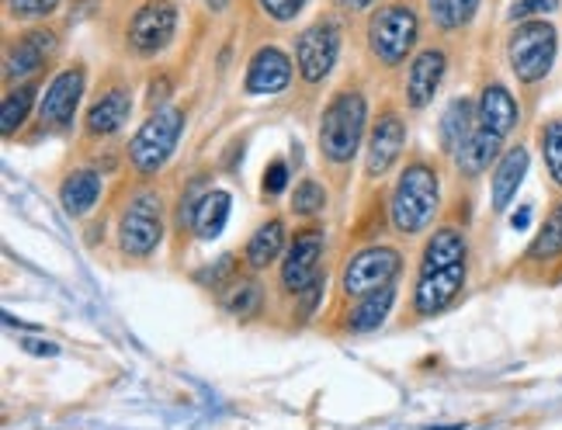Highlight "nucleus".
<instances>
[{"instance_id": "1", "label": "nucleus", "mask_w": 562, "mask_h": 430, "mask_svg": "<svg viewBox=\"0 0 562 430\" xmlns=\"http://www.w3.org/2000/svg\"><path fill=\"white\" fill-rule=\"evenodd\" d=\"M441 205V181L435 174V167L427 163H406L403 174L396 178L393 199H389V219L393 229L403 236H417L430 223H435Z\"/></svg>"}, {"instance_id": "2", "label": "nucleus", "mask_w": 562, "mask_h": 430, "mask_svg": "<svg viewBox=\"0 0 562 430\" xmlns=\"http://www.w3.org/2000/svg\"><path fill=\"white\" fill-rule=\"evenodd\" d=\"M364 122H369V101L361 91H340L319 118V149L334 163L355 160L364 139Z\"/></svg>"}, {"instance_id": "3", "label": "nucleus", "mask_w": 562, "mask_h": 430, "mask_svg": "<svg viewBox=\"0 0 562 430\" xmlns=\"http://www.w3.org/2000/svg\"><path fill=\"white\" fill-rule=\"evenodd\" d=\"M555 53H559V32L546 18L521 21L507 38V63L521 83H542L555 67Z\"/></svg>"}, {"instance_id": "4", "label": "nucleus", "mask_w": 562, "mask_h": 430, "mask_svg": "<svg viewBox=\"0 0 562 430\" xmlns=\"http://www.w3.org/2000/svg\"><path fill=\"white\" fill-rule=\"evenodd\" d=\"M181 133H184V112H181V108L178 104L157 108V112L139 125V133L133 136V143H128V163H133L136 174H143V178L157 174V170L170 157H175Z\"/></svg>"}, {"instance_id": "5", "label": "nucleus", "mask_w": 562, "mask_h": 430, "mask_svg": "<svg viewBox=\"0 0 562 430\" xmlns=\"http://www.w3.org/2000/svg\"><path fill=\"white\" fill-rule=\"evenodd\" d=\"M417 35H420V18L406 4L379 8V14L369 21V49L375 53L379 63H385V67H400V63H406V56L417 46Z\"/></svg>"}, {"instance_id": "6", "label": "nucleus", "mask_w": 562, "mask_h": 430, "mask_svg": "<svg viewBox=\"0 0 562 430\" xmlns=\"http://www.w3.org/2000/svg\"><path fill=\"white\" fill-rule=\"evenodd\" d=\"M164 244V205L157 191H139L119 223V247L128 257H149Z\"/></svg>"}, {"instance_id": "7", "label": "nucleus", "mask_w": 562, "mask_h": 430, "mask_svg": "<svg viewBox=\"0 0 562 430\" xmlns=\"http://www.w3.org/2000/svg\"><path fill=\"white\" fill-rule=\"evenodd\" d=\"M403 268V257L393 247H364L344 268V292L364 298L385 285H396V274Z\"/></svg>"}, {"instance_id": "8", "label": "nucleus", "mask_w": 562, "mask_h": 430, "mask_svg": "<svg viewBox=\"0 0 562 430\" xmlns=\"http://www.w3.org/2000/svg\"><path fill=\"white\" fill-rule=\"evenodd\" d=\"M465 261H451V264H420V278L414 288V309L417 316H438L459 298L465 288Z\"/></svg>"}, {"instance_id": "9", "label": "nucleus", "mask_w": 562, "mask_h": 430, "mask_svg": "<svg viewBox=\"0 0 562 430\" xmlns=\"http://www.w3.org/2000/svg\"><path fill=\"white\" fill-rule=\"evenodd\" d=\"M178 32V8L170 0H149L128 21V46L136 56H157Z\"/></svg>"}, {"instance_id": "10", "label": "nucleus", "mask_w": 562, "mask_h": 430, "mask_svg": "<svg viewBox=\"0 0 562 430\" xmlns=\"http://www.w3.org/2000/svg\"><path fill=\"white\" fill-rule=\"evenodd\" d=\"M337 56H340V32L334 21H316L295 42V63L306 83H319L323 77H330Z\"/></svg>"}, {"instance_id": "11", "label": "nucleus", "mask_w": 562, "mask_h": 430, "mask_svg": "<svg viewBox=\"0 0 562 430\" xmlns=\"http://www.w3.org/2000/svg\"><path fill=\"white\" fill-rule=\"evenodd\" d=\"M323 233L319 229H302L295 233V240L292 247L285 250V261H281V288L299 295L302 288H306L313 278L319 274L316 264H319V257H323Z\"/></svg>"}, {"instance_id": "12", "label": "nucleus", "mask_w": 562, "mask_h": 430, "mask_svg": "<svg viewBox=\"0 0 562 430\" xmlns=\"http://www.w3.org/2000/svg\"><path fill=\"white\" fill-rule=\"evenodd\" d=\"M83 70L80 67H70V70H63L53 83H49V91L42 94L38 101V118L42 125H49V128H67L74 122V112H77V104L83 98Z\"/></svg>"}, {"instance_id": "13", "label": "nucleus", "mask_w": 562, "mask_h": 430, "mask_svg": "<svg viewBox=\"0 0 562 430\" xmlns=\"http://www.w3.org/2000/svg\"><path fill=\"white\" fill-rule=\"evenodd\" d=\"M53 53H56V35L49 29H35L29 35H21L14 46L8 49V59H4L8 83H18V80L32 77L35 70H42Z\"/></svg>"}, {"instance_id": "14", "label": "nucleus", "mask_w": 562, "mask_h": 430, "mask_svg": "<svg viewBox=\"0 0 562 430\" xmlns=\"http://www.w3.org/2000/svg\"><path fill=\"white\" fill-rule=\"evenodd\" d=\"M247 94L261 98V94H281L292 83V59L274 49V46H265L257 49L250 67H247Z\"/></svg>"}, {"instance_id": "15", "label": "nucleus", "mask_w": 562, "mask_h": 430, "mask_svg": "<svg viewBox=\"0 0 562 430\" xmlns=\"http://www.w3.org/2000/svg\"><path fill=\"white\" fill-rule=\"evenodd\" d=\"M445 70H448V59L441 49H424L414 56V63H409L406 70V101L409 108H427L430 101H435L441 80H445Z\"/></svg>"}, {"instance_id": "16", "label": "nucleus", "mask_w": 562, "mask_h": 430, "mask_svg": "<svg viewBox=\"0 0 562 430\" xmlns=\"http://www.w3.org/2000/svg\"><path fill=\"white\" fill-rule=\"evenodd\" d=\"M403 143H406V125L400 115H382L379 125L372 128V139H369V163H364V170H369V178H382L389 167H393L403 154Z\"/></svg>"}, {"instance_id": "17", "label": "nucleus", "mask_w": 562, "mask_h": 430, "mask_svg": "<svg viewBox=\"0 0 562 430\" xmlns=\"http://www.w3.org/2000/svg\"><path fill=\"white\" fill-rule=\"evenodd\" d=\"M517 115H521V108H517L514 94L504 88V83H486L480 94V104H475V125L490 128L496 136H510V128L517 125Z\"/></svg>"}, {"instance_id": "18", "label": "nucleus", "mask_w": 562, "mask_h": 430, "mask_svg": "<svg viewBox=\"0 0 562 430\" xmlns=\"http://www.w3.org/2000/svg\"><path fill=\"white\" fill-rule=\"evenodd\" d=\"M528 149L525 146H514L507 154L496 160V170H493V208L496 212H507L517 199V191H521L525 178H528Z\"/></svg>"}, {"instance_id": "19", "label": "nucleus", "mask_w": 562, "mask_h": 430, "mask_svg": "<svg viewBox=\"0 0 562 430\" xmlns=\"http://www.w3.org/2000/svg\"><path fill=\"white\" fill-rule=\"evenodd\" d=\"M128 112H133V94H128L125 88H115V91L101 94L91 104L88 118H83V125H88V136H94V139L115 136L119 128L128 122Z\"/></svg>"}, {"instance_id": "20", "label": "nucleus", "mask_w": 562, "mask_h": 430, "mask_svg": "<svg viewBox=\"0 0 562 430\" xmlns=\"http://www.w3.org/2000/svg\"><path fill=\"white\" fill-rule=\"evenodd\" d=\"M501 149H504V136H496V133H490V128L475 125L472 136L459 146V154H456L459 170H462V174H469V178L483 174L490 163L501 160Z\"/></svg>"}, {"instance_id": "21", "label": "nucleus", "mask_w": 562, "mask_h": 430, "mask_svg": "<svg viewBox=\"0 0 562 430\" xmlns=\"http://www.w3.org/2000/svg\"><path fill=\"white\" fill-rule=\"evenodd\" d=\"M101 199V174L94 167H80L74 174L63 181L59 188V202H63V212L80 219V215H88Z\"/></svg>"}, {"instance_id": "22", "label": "nucleus", "mask_w": 562, "mask_h": 430, "mask_svg": "<svg viewBox=\"0 0 562 430\" xmlns=\"http://www.w3.org/2000/svg\"><path fill=\"white\" fill-rule=\"evenodd\" d=\"M393 303H396V285H385L372 295H364L348 319L351 333H375L389 319V313H393Z\"/></svg>"}, {"instance_id": "23", "label": "nucleus", "mask_w": 562, "mask_h": 430, "mask_svg": "<svg viewBox=\"0 0 562 430\" xmlns=\"http://www.w3.org/2000/svg\"><path fill=\"white\" fill-rule=\"evenodd\" d=\"M281 250H285V226H281V219H268L265 226H257L247 240V264L261 271L278 261Z\"/></svg>"}, {"instance_id": "24", "label": "nucleus", "mask_w": 562, "mask_h": 430, "mask_svg": "<svg viewBox=\"0 0 562 430\" xmlns=\"http://www.w3.org/2000/svg\"><path fill=\"white\" fill-rule=\"evenodd\" d=\"M475 128V104L469 98H456L441 115V146L448 154H459V146L472 136Z\"/></svg>"}, {"instance_id": "25", "label": "nucleus", "mask_w": 562, "mask_h": 430, "mask_svg": "<svg viewBox=\"0 0 562 430\" xmlns=\"http://www.w3.org/2000/svg\"><path fill=\"white\" fill-rule=\"evenodd\" d=\"M229 208H233L229 191H209L205 202L199 205V215H194V236L199 240H215L226 229Z\"/></svg>"}, {"instance_id": "26", "label": "nucleus", "mask_w": 562, "mask_h": 430, "mask_svg": "<svg viewBox=\"0 0 562 430\" xmlns=\"http://www.w3.org/2000/svg\"><path fill=\"white\" fill-rule=\"evenodd\" d=\"M265 306V292L254 278H236V282L223 292V309L236 319H250Z\"/></svg>"}, {"instance_id": "27", "label": "nucleus", "mask_w": 562, "mask_h": 430, "mask_svg": "<svg viewBox=\"0 0 562 430\" xmlns=\"http://www.w3.org/2000/svg\"><path fill=\"white\" fill-rule=\"evenodd\" d=\"M483 0H427V11L441 32H459L475 18Z\"/></svg>"}, {"instance_id": "28", "label": "nucleus", "mask_w": 562, "mask_h": 430, "mask_svg": "<svg viewBox=\"0 0 562 430\" xmlns=\"http://www.w3.org/2000/svg\"><path fill=\"white\" fill-rule=\"evenodd\" d=\"M32 101H35V83H21V88H14V91L4 98V112H0V133H4L8 139L18 133L21 125L29 122Z\"/></svg>"}, {"instance_id": "29", "label": "nucleus", "mask_w": 562, "mask_h": 430, "mask_svg": "<svg viewBox=\"0 0 562 430\" xmlns=\"http://www.w3.org/2000/svg\"><path fill=\"white\" fill-rule=\"evenodd\" d=\"M559 253H562V202L555 205L549 223L542 226V233H538L535 244L528 247L531 261H552V257H559Z\"/></svg>"}, {"instance_id": "30", "label": "nucleus", "mask_w": 562, "mask_h": 430, "mask_svg": "<svg viewBox=\"0 0 562 430\" xmlns=\"http://www.w3.org/2000/svg\"><path fill=\"white\" fill-rule=\"evenodd\" d=\"M542 157H546L549 178L562 188V118L546 122V128H542Z\"/></svg>"}, {"instance_id": "31", "label": "nucleus", "mask_w": 562, "mask_h": 430, "mask_svg": "<svg viewBox=\"0 0 562 430\" xmlns=\"http://www.w3.org/2000/svg\"><path fill=\"white\" fill-rule=\"evenodd\" d=\"M323 205H327V191H323V184L302 181L295 188V195H292V212L295 215H316V212H323Z\"/></svg>"}, {"instance_id": "32", "label": "nucleus", "mask_w": 562, "mask_h": 430, "mask_svg": "<svg viewBox=\"0 0 562 430\" xmlns=\"http://www.w3.org/2000/svg\"><path fill=\"white\" fill-rule=\"evenodd\" d=\"M209 191H212V188H209L205 178H194V181L184 188L181 205H178V223H181V226H194V215H199V205L205 202Z\"/></svg>"}, {"instance_id": "33", "label": "nucleus", "mask_w": 562, "mask_h": 430, "mask_svg": "<svg viewBox=\"0 0 562 430\" xmlns=\"http://www.w3.org/2000/svg\"><path fill=\"white\" fill-rule=\"evenodd\" d=\"M555 11H559V0H514L510 21H531V18H546Z\"/></svg>"}, {"instance_id": "34", "label": "nucleus", "mask_w": 562, "mask_h": 430, "mask_svg": "<svg viewBox=\"0 0 562 430\" xmlns=\"http://www.w3.org/2000/svg\"><path fill=\"white\" fill-rule=\"evenodd\" d=\"M59 8V0H8V11L14 18H46Z\"/></svg>"}, {"instance_id": "35", "label": "nucleus", "mask_w": 562, "mask_h": 430, "mask_svg": "<svg viewBox=\"0 0 562 430\" xmlns=\"http://www.w3.org/2000/svg\"><path fill=\"white\" fill-rule=\"evenodd\" d=\"M261 188H265V195H268V199L281 195V191L289 188V167L281 163V160H274V163L265 170V181H261Z\"/></svg>"}, {"instance_id": "36", "label": "nucleus", "mask_w": 562, "mask_h": 430, "mask_svg": "<svg viewBox=\"0 0 562 430\" xmlns=\"http://www.w3.org/2000/svg\"><path fill=\"white\" fill-rule=\"evenodd\" d=\"M257 4H261L265 14H271L274 21H292L302 8H306V0H257Z\"/></svg>"}, {"instance_id": "37", "label": "nucleus", "mask_w": 562, "mask_h": 430, "mask_svg": "<svg viewBox=\"0 0 562 430\" xmlns=\"http://www.w3.org/2000/svg\"><path fill=\"white\" fill-rule=\"evenodd\" d=\"M323 288H327V278L323 274H316L313 282L299 292V298H302V316H313L316 309H319V298H323Z\"/></svg>"}, {"instance_id": "38", "label": "nucleus", "mask_w": 562, "mask_h": 430, "mask_svg": "<svg viewBox=\"0 0 562 430\" xmlns=\"http://www.w3.org/2000/svg\"><path fill=\"white\" fill-rule=\"evenodd\" d=\"M21 351H29V354H35V358H56V354H59L56 343H49V340H35V337H25V340H21Z\"/></svg>"}, {"instance_id": "39", "label": "nucleus", "mask_w": 562, "mask_h": 430, "mask_svg": "<svg viewBox=\"0 0 562 430\" xmlns=\"http://www.w3.org/2000/svg\"><path fill=\"white\" fill-rule=\"evenodd\" d=\"M229 271H233V257H223V261L215 264V268H209V271H199V282H202V285H220V282H223L220 274H229Z\"/></svg>"}, {"instance_id": "40", "label": "nucleus", "mask_w": 562, "mask_h": 430, "mask_svg": "<svg viewBox=\"0 0 562 430\" xmlns=\"http://www.w3.org/2000/svg\"><path fill=\"white\" fill-rule=\"evenodd\" d=\"M528 219H531V205L517 208V212H514V219H510V226H514V229H525V226H528Z\"/></svg>"}, {"instance_id": "41", "label": "nucleus", "mask_w": 562, "mask_h": 430, "mask_svg": "<svg viewBox=\"0 0 562 430\" xmlns=\"http://www.w3.org/2000/svg\"><path fill=\"white\" fill-rule=\"evenodd\" d=\"M344 8H351V11H364V8H372L375 0H340Z\"/></svg>"}, {"instance_id": "42", "label": "nucleus", "mask_w": 562, "mask_h": 430, "mask_svg": "<svg viewBox=\"0 0 562 430\" xmlns=\"http://www.w3.org/2000/svg\"><path fill=\"white\" fill-rule=\"evenodd\" d=\"M205 8H209V11H226V8H229V0H205Z\"/></svg>"}, {"instance_id": "43", "label": "nucleus", "mask_w": 562, "mask_h": 430, "mask_svg": "<svg viewBox=\"0 0 562 430\" xmlns=\"http://www.w3.org/2000/svg\"><path fill=\"white\" fill-rule=\"evenodd\" d=\"M424 430H465V423H451V427H424Z\"/></svg>"}]
</instances>
